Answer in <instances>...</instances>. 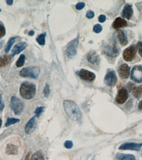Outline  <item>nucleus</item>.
Returning a JSON list of instances; mask_svg holds the SVG:
<instances>
[{"label": "nucleus", "instance_id": "nucleus-35", "mask_svg": "<svg viewBox=\"0 0 142 160\" xmlns=\"http://www.w3.org/2000/svg\"><path fill=\"white\" fill-rule=\"evenodd\" d=\"M85 4L84 3L79 2L77 3L76 5V8L78 10H81L85 7Z\"/></svg>", "mask_w": 142, "mask_h": 160}, {"label": "nucleus", "instance_id": "nucleus-26", "mask_svg": "<svg viewBox=\"0 0 142 160\" xmlns=\"http://www.w3.org/2000/svg\"><path fill=\"white\" fill-rule=\"evenodd\" d=\"M46 33L41 34L36 39V41L40 45H44L45 43Z\"/></svg>", "mask_w": 142, "mask_h": 160}, {"label": "nucleus", "instance_id": "nucleus-3", "mask_svg": "<svg viewBox=\"0 0 142 160\" xmlns=\"http://www.w3.org/2000/svg\"><path fill=\"white\" fill-rule=\"evenodd\" d=\"M40 70L39 68L34 66H29L23 68L20 71L19 74L24 78L37 79L39 76Z\"/></svg>", "mask_w": 142, "mask_h": 160}, {"label": "nucleus", "instance_id": "nucleus-5", "mask_svg": "<svg viewBox=\"0 0 142 160\" xmlns=\"http://www.w3.org/2000/svg\"><path fill=\"white\" fill-rule=\"evenodd\" d=\"M137 49L138 47L135 45L125 49L123 54V59L127 62L132 61L136 57Z\"/></svg>", "mask_w": 142, "mask_h": 160}, {"label": "nucleus", "instance_id": "nucleus-22", "mask_svg": "<svg viewBox=\"0 0 142 160\" xmlns=\"http://www.w3.org/2000/svg\"><path fill=\"white\" fill-rule=\"evenodd\" d=\"M11 59V57L9 55H4L3 56H0V68L7 66L10 63Z\"/></svg>", "mask_w": 142, "mask_h": 160}, {"label": "nucleus", "instance_id": "nucleus-2", "mask_svg": "<svg viewBox=\"0 0 142 160\" xmlns=\"http://www.w3.org/2000/svg\"><path fill=\"white\" fill-rule=\"evenodd\" d=\"M36 88L35 84L32 83L25 82L20 86V93L21 97L25 99L30 100L34 97Z\"/></svg>", "mask_w": 142, "mask_h": 160}, {"label": "nucleus", "instance_id": "nucleus-36", "mask_svg": "<svg viewBox=\"0 0 142 160\" xmlns=\"http://www.w3.org/2000/svg\"><path fill=\"white\" fill-rule=\"evenodd\" d=\"M86 16L87 18H89V19L93 18L94 16V12L91 10H88L86 13Z\"/></svg>", "mask_w": 142, "mask_h": 160}, {"label": "nucleus", "instance_id": "nucleus-43", "mask_svg": "<svg viewBox=\"0 0 142 160\" xmlns=\"http://www.w3.org/2000/svg\"><path fill=\"white\" fill-rule=\"evenodd\" d=\"M4 42L1 41L0 42V50L2 48L3 46V45Z\"/></svg>", "mask_w": 142, "mask_h": 160}, {"label": "nucleus", "instance_id": "nucleus-31", "mask_svg": "<svg viewBox=\"0 0 142 160\" xmlns=\"http://www.w3.org/2000/svg\"><path fill=\"white\" fill-rule=\"evenodd\" d=\"M6 30L4 26L2 24H0V39L3 38L5 36Z\"/></svg>", "mask_w": 142, "mask_h": 160}, {"label": "nucleus", "instance_id": "nucleus-7", "mask_svg": "<svg viewBox=\"0 0 142 160\" xmlns=\"http://www.w3.org/2000/svg\"><path fill=\"white\" fill-rule=\"evenodd\" d=\"M131 79L135 82H142V66L136 65L134 66L131 72Z\"/></svg>", "mask_w": 142, "mask_h": 160}, {"label": "nucleus", "instance_id": "nucleus-17", "mask_svg": "<svg viewBox=\"0 0 142 160\" xmlns=\"http://www.w3.org/2000/svg\"><path fill=\"white\" fill-rule=\"evenodd\" d=\"M87 59L89 63L91 64H99L100 63V56L95 52L92 51L88 53Z\"/></svg>", "mask_w": 142, "mask_h": 160}, {"label": "nucleus", "instance_id": "nucleus-28", "mask_svg": "<svg viewBox=\"0 0 142 160\" xmlns=\"http://www.w3.org/2000/svg\"><path fill=\"white\" fill-rule=\"evenodd\" d=\"M31 160H44V159L40 152H37L33 155Z\"/></svg>", "mask_w": 142, "mask_h": 160}, {"label": "nucleus", "instance_id": "nucleus-4", "mask_svg": "<svg viewBox=\"0 0 142 160\" xmlns=\"http://www.w3.org/2000/svg\"><path fill=\"white\" fill-rule=\"evenodd\" d=\"M10 107L15 115H20L23 112L24 104L20 99L13 96L10 99Z\"/></svg>", "mask_w": 142, "mask_h": 160}, {"label": "nucleus", "instance_id": "nucleus-32", "mask_svg": "<svg viewBox=\"0 0 142 160\" xmlns=\"http://www.w3.org/2000/svg\"><path fill=\"white\" fill-rule=\"evenodd\" d=\"M64 146L66 149H71L73 146V143L71 140H66L64 143Z\"/></svg>", "mask_w": 142, "mask_h": 160}, {"label": "nucleus", "instance_id": "nucleus-33", "mask_svg": "<svg viewBox=\"0 0 142 160\" xmlns=\"http://www.w3.org/2000/svg\"><path fill=\"white\" fill-rule=\"evenodd\" d=\"M50 91L49 89V86L47 84L46 85L44 90V93L45 96L46 97H48L50 93Z\"/></svg>", "mask_w": 142, "mask_h": 160}, {"label": "nucleus", "instance_id": "nucleus-27", "mask_svg": "<svg viewBox=\"0 0 142 160\" xmlns=\"http://www.w3.org/2000/svg\"><path fill=\"white\" fill-rule=\"evenodd\" d=\"M20 120L19 119H15V118H8L5 124L6 127H8L9 126L12 125L19 122Z\"/></svg>", "mask_w": 142, "mask_h": 160}, {"label": "nucleus", "instance_id": "nucleus-45", "mask_svg": "<svg viewBox=\"0 0 142 160\" xmlns=\"http://www.w3.org/2000/svg\"><path fill=\"white\" fill-rule=\"evenodd\" d=\"M2 10L1 9H0V12H1V11Z\"/></svg>", "mask_w": 142, "mask_h": 160}, {"label": "nucleus", "instance_id": "nucleus-19", "mask_svg": "<svg viewBox=\"0 0 142 160\" xmlns=\"http://www.w3.org/2000/svg\"><path fill=\"white\" fill-rule=\"evenodd\" d=\"M18 147L13 144H8L6 148V153L9 155H17L18 153Z\"/></svg>", "mask_w": 142, "mask_h": 160}, {"label": "nucleus", "instance_id": "nucleus-14", "mask_svg": "<svg viewBox=\"0 0 142 160\" xmlns=\"http://www.w3.org/2000/svg\"><path fill=\"white\" fill-rule=\"evenodd\" d=\"M79 75L82 79L85 81H93L96 78V75L88 70L82 69L79 73Z\"/></svg>", "mask_w": 142, "mask_h": 160}, {"label": "nucleus", "instance_id": "nucleus-29", "mask_svg": "<svg viewBox=\"0 0 142 160\" xmlns=\"http://www.w3.org/2000/svg\"><path fill=\"white\" fill-rule=\"evenodd\" d=\"M43 107H38L36 109V111H35L34 113L36 114V116L38 118L40 116V115L43 112L44 109Z\"/></svg>", "mask_w": 142, "mask_h": 160}, {"label": "nucleus", "instance_id": "nucleus-38", "mask_svg": "<svg viewBox=\"0 0 142 160\" xmlns=\"http://www.w3.org/2000/svg\"><path fill=\"white\" fill-rule=\"evenodd\" d=\"M106 20V16L104 15H101L99 18V20L100 23H104Z\"/></svg>", "mask_w": 142, "mask_h": 160}, {"label": "nucleus", "instance_id": "nucleus-30", "mask_svg": "<svg viewBox=\"0 0 142 160\" xmlns=\"http://www.w3.org/2000/svg\"><path fill=\"white\" fill-rule=\"evenodd\" d=\"M93 30L95 33L98 34V33H100L102 32V27L100 24H96L94 26Z\"/></svg>", "mask_w": 142, "mask_h": 160}, {"label": "nucleus", "instance_id": "nucleus-25", "mask_svg": "<svg viewBox=\"0 0 142 160\" xmlns=\"http://www.w3.org/2000/svg\"><path fill=\"white\" fill-rule=\"evenodd\" d=\"M26 60V56L24 54L20 55V57L16 63V66L17 68L22 67L24 66Z\"/></svg>", "mask_w": 142, "mask_h": 160}, {"label": "nucleus", "instance_id": "nucleus-11", "mask_svg": "<svg viewBox=\"0 0 142 160\" xmlns=\"http://www.w3.org/2000/svg\"><path fill=\"white\" fill-rule=\"evenodd\" d=\"M104 53L107 56L111 58L116 57L119 54V50L115 45L113 47L106 46L104 49Z\"/></svg>", "mask_w": 142, "mask_h": 160}, {"label": "nucleus", "instance_id": "nucleus-37", "mask_svg": "<svg viewBox=\"0 0 142 160\" xmlns=\"http://www.w3.org/2000/svg\"><path fill=\"white\" fill-rule=\"evenodd\" d=\"M138 48H139V54L142 58V42L139 41L138 43Z\"/></svg>", "mask_w": 142, "mask_h": 160}, {"label": "nucleus", "instance_id": "nucleus-21", "mask_svg": "<svg viewBox=\"0 0 142 160\" xmlns=\"http://www.w3.org/2000/svg\"><path fill=\"white\" fill-rule=\"evenodd\" d=\"M116 157L118 160H136L134 155L128 154H118Z\"/></svg>", "mask_w": 142, "mask_h": 160}, {"label": "nucleus", "instance_id": "nucleus-39", "mask_svg": "<svg viewBox=\"0 0 142 160\" xmlns=\"http://www.w3.org/2000/svg\"><path fill=\"white\" fill-rule=\"evenodd\" d=\"M7 4L9 6H11L13 4V0H7L6 1Z\"/></svg>", "mask_w": 142, "mask_h": 160}, {"label": "nucleus", "instance_id": "nucleus-13", "mask_svg": "<svg viewBox=\"0 0 142 160\" xmlns=\"http://www.w3.org/2000/svg\"><path fill=\"white\" fill-rule=\"evenodd\" d=\"M130 67L128 64L123 63L119 66L118 73L120 77L122 79H127L130 75Z\"/></svg>", "mask_w": 142, "mask_h": 160}, {"label": "nucleus", "instance_id": "nucleus-12", "mask_svg": "<svg viewBox=\"0 0 142 160\" xmlns=\"http://www.w3.org/2000/svg\"><path fill=\"white\" fill-rule=\"evenodd\" d=\"M37 117L34 116L26 124L25 128V132L26 134H29L32 133L36 128L37 125Z\"/></svg>", "mask_w": 142, "mask_h": 160}, {"label": "nucleus", "instance_id": "nucleus-20", "mask_svg": "<svg viewBox=\"0 0 142 160\" xmlns=\"http://www.w3.org/2000/svg\"><path fill=\"white\" fill-rule=\"evenodd\" d=\"M118 38L121 45L125 46L128 44V40L123 31L120 30L118 32Z\"/></svg>", "mask_w": 142, "mask_h": 160}, {"label": "nucleus", "instance_id": "nucleus-34", "mask_svg": "<svg viewBox=\"0 0 142 160\" xmlns=\"http://www.w3.org/2000/svg\"><path fill=\"white\" fill-rule=\"evenodd\" d=\"M4 107V103L3 100L2 95V94H0V113L3 110Z\"/></svg>", "mask_w": 142, "mask_h": 160}, {"label": "nucleus", "instance_id": "nucleus-16", "mask_svg": "<svg viewBox=\"0 0 142 160\" xmlns=\"http://www.w3.org/2000/svg\"><path fill=\"white\" fill-rule=\"evenodd\" d=\"M27 46V44L26 42H21L16 44L12 50V57H13L15 55L19 54L21 52L24 50Z\"/></svg>", "mask_w": 142, "mask_h": 160}, {"label": "nucleus", "instance_id": "nucleus-6", "mask_svg": "<svg viewBox=\"0 0 142 160\" xmlns=\"http://www.w3.org/2000/svg\"><path fill=\"white\" fill-rule=\"evenodd\" d=\"M78 44L79 38H78L69 43L66 49V53L69 58H72L77 54Z\"/></svg>", "mask_w": 142, "mask_h": 160}, {"label": "nucleus", "instance_id": "nucleus-40", "mask_svg": "<svg viewBox=\"0 0 142 160\" xmlns=\"http://www.w3.org/2000/svg\"><path fill=\"white\" fill-rule=\"evenodd\" d=\"M31 153H29V154H28L27 155V156H26L25 160H31V159H30V157H31Z\"/></svg>", "mask_w": 142, "mask_h": 160}, {"label": "nucleus", "instance_id": "nucleus-15", "mask_svg": "<svg viewBox=\"0 0 142 160\" xmlns=\"http://www.w3.org/2000/svg\"><path fill=\"white\" fill-rule=\"evenodd\" d=\"M133 13L134 11L132 8V5L129 4H126L123 10L121 13V16L125 19L129 20L132 17Z\"/></svg>", "mask_w": 142, "mask_h": 160}, {"label": "nucleus", "instance_id": "nucleus-18", "mask_svg": "<svg viewBox=\"0 0 142 160\" xmlns=\"http://www.w3.org/2000/svg\"><path fill=\"white\" fill-rule=\"evenodd\" d=\"M127 23L126 20L122 19L120 17L117 18L113 23L112 26L114 29H118L123 28L127 26Z\"/></svg>", "mask_w": 142, "mask_h": 160}, {"label": "nucleus", "instance_id": "nucleus-10", "mask_svg": "<svg viewBox=\"0 0 142 160\" xmlns=\"http://www.w3.org/2000/svg\"><path fill=\"white\" fill-rule=\"evenodd\" d=\"M128 91L124 88L119 90L116 98V102L118 104H122L125 103L128 99Z\"/></svg>", "mask_w": 142, "mask_h": 160}, {"label": "nucleus", "instance_id": "nucleus-24", "mask_svg": "<svg viewBox=\"0 0 142 160\" xmlns=\"http://www.w3.org/2000/svg\"><path fill=\"white\" fill-rule=\"evenodd\" d=\"M16 39V37H11L10 38L6 46L5 50L6 53H8L9 52L15 42Z\"/></svg>", "mask_w": 142, "mask_h": 160}, {"label": "nucleus", "instance_id": "nucleus-8", "mask_svg": "<svg viewBox=\"0 0 142 160\" xmlns=\"http://www.w3.org/2000/svg\"><path fill=\"white\" fill-rule=\"evenodd\" d=\"M104 83L109 86L113 87L116 84L117 78L115 72L111 71L108 72L104 78Z\"/></svg>", "mask_w": 142, "mask_h": 160}, {"label": "nucleus", "instance_id": "nucleus-44", "mask_svg": "<svg viewBox=\"0 0 142 160\" xmlns=\"http://www.w3.org/2000/svg\"><path fill=\"white\" fill-rule=\"evenodd\" d=\"M2 125V121L1 119L0 118V128L1 127Z\"/></svg>", "mask_w": 142, "mask_h": 160}, {"label": "nucleus", "instance_id": "nucleus-1", "mask_svg": "<svg viewBox=\"0 0 142 160\" xmlns=\"http://www.w3.org/2000/svg\"><path fill=\"white\" fill-rule=\"evenodd\" d=\"M63 105L66 114L70 119L78 123L81 122V112L76 103L72 100H66L63 101Z\"/></svg>", "mask_w": 142, "mask_h": 160}, {"label": "nucleus", "instance_id": "nucleus-9", "mask_svg": "<svg viewBox=\"0 0 142 160\" xmlns=\"http://www.w3.org/2000/svg\"><path fill=\"white\" fill-rule=\"evenodd\" d=\"M142 147V143L126 142L122 144L119 148V150H131L139 152Z\"/></svg>", "mask_w": 142, "mask_h": 160}, {"label": "nucleus", "instance_id": "nucleus-42", "mask_svg": "<svg viewBox=\"0 0 142 160\" xmlns=\"http://www.w3.org/2000/svg\"><path fill=\"white\" fill-rule=\"evenodd\" d=\"M35 32L33 31H31L29 32V35L30 36H33L34 35Z\"/></svg>", "mask_w": 142, "mask_h": 160}, {"label": "nucleus", "instance_id": "nucleus-23", "mask_svg": "<svg viewBox=\"0 0 142 160\" xmlns=\"http://www.w3.org/2000/svg\"><path fill=\"white\" fill-rule=\"evenodd\" d=\"M133 95L135 98H140L142 95V86L134 88L133 90Z\"/></svg>", "mask_w": 142, "mask_h": 160}, {"label": "nucleus", "instance_id": "nucleus-41", "mask_svg": "<svg viewBox=\"0 0 142 160\" xmlns=\"http://www.w3.org/2000/svg\"><path fill=\"white\" fill-rule=\"evenodd\" d=\"M138 107H139V110H140V111H142V100L139 103Z\"/></svg>", "mask_w": 142, "mask_h": 160}]
</instances>
